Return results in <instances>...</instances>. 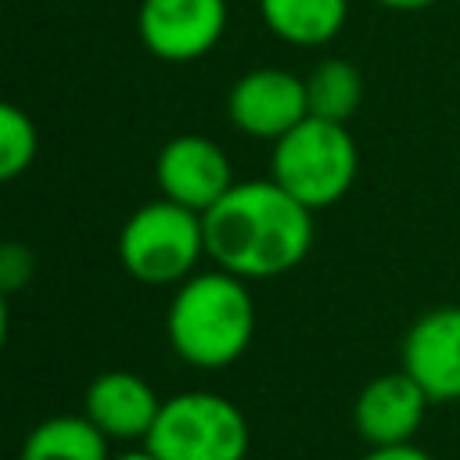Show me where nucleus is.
<instances>
[{"mask_svg": "<svg viewBox=\"0 0 460 460\" xmlns=\"http://www.w3.org/2000/svg\"><path fill=\"white\" fill-rule=\"evenodd\" d=\"M205 255L241 277L270 280L295 270L313 248V208L291 198L277 180L234 183L205 216Z\"/></svg>", "mask_w": 460, "mask_h": 460, "instance_id": "f257e3e1", "label": "nucleus"}, {"mask_svg": "<svg viewBox=\"0 0 460 460\" xmlns=\"http://www.w3.org/2000/svg\"><path fill=\"white\" fill-rule=\"evenodd\" d=\"M165 334L172 352L198 370L237 363L255 334V298L248 280L219 266L190 273L176 284L165 313Z\"/></svg>", "mask_w": 460, "mask_h": 460, "instance_id": "f03ea898", "label": "nucleus"}, {"mask_svg": "<svg viewBox=\"0 0 460 460\" xmlns=\"http://www.w3.org/2000/svg\"><path fill=\"white\" fill-rule=\"evenodd\" d=\"M359 172V151L345 122L305 115L295 129L273 140L270 180H277L305 208L320 212L341 201Z\"/></svg>", "mask_w": 460, "mask_h": 460, "instance_id": "7ed1b4c3", "label": "nucleus"}, {"mask_svg": "<svg viewBox=\"0 0 460 460\" xmlns=\"http://www.w3.org/2000/svg\"><path fill=\"white\" fill-rule=\"evenodd\" d=\"M201 255H205L201 212L183 208L169 198L140 205L119 230V259L126 273L151 288L183 284L190 273H198Z\"/></svg>", "mask_w": 460, "mask_h": 460, "instance_id": "20e7f679", "label": "nucleus"}, {"mask_svg": "<svg viewBox=\"0 0 460 460\" xmlns=\"http://www.w3.org/2000/svg\"><path fill=\"white\" fill-rule=\"evenodd\" d=\"M248 420L219 392H180L162 402L144 446L158 460H244Z\"/></svg>", "mask_w": 460, "mask_h": 460, "instance_id": "39448f33", "label": "nucleus"}, {"mask_svg": "<svg viewBox=\"0 0 460 460\" xmlns=\"http://www.w3.org/2000/svg\"><path fill=\"white\" fill-rule=\"evenodd\" d=\"M226 18V0H140L137 32L155 58L187 65L216 50Z\"/></svg>", "mask_w": 460, "mask_h": 460, "instance_id": "423d86ee", "label": "nucleus"}, {"mask_svg": "<svg viewBox=\"0 0 460 460\" xmlns=\"http://www.w3.org/2000/svg\"><path fill=\"white\" fill-rule=\"evenodd\" d=\"M155 180L162 198L194 208L201 216L237 183L230 155L212 137L201 133H180L165 140L155 158Z\"/></svg>", "mask_w": 460, "mask_h": 460, "instance_id": "0eeeda50", "label": "nucleus"}, {"mask_svg": "<svg viewBox=\"0 0 460 460\" xmlns=\"http://www.w3.org/2000/svg\"><path fill=\"white\" fill-rule=\"evenodd\" d=\"M226 115L244 137L280 140L309 115L305 79L284 68H252L230 86Z\"/></svg>", "mask_w": 460, "mask_h": 460, "instance_id": "6e6552de", "label": "nucleus"}, {"mask_svg": "<svg viewBox=\"0 0 460 460\" xmlns=\"http://www.w3.org/2000/svg\"><path fill=\"white\" fill-rule=\"evenodd\" d=\"M402 370L431 402H460V305L428 309L410 323Z\"/></svg>", "mask_w": 460, "mask_h": 460, "instance_id": "1a4fd4ad", "label": "nucleus"}, {"mask_svg": "<svg viewBox=\"0 0 460 460\" xmlns=\"http://www.w3.org/2000/svg\"><path fill=\"white\" fill-rule=\"evenodd\" d=\"M428 402L431 399L424 395V388L399 367L363 385L352 406V420L370 446H399L417 435V428L424 424Z\"/></svg>", "mask_w": 460, "mask_h": 460, "instance_id": "9d476101", "label": "nucleus"}, {"mask_svg": "<svg viewBox=\"0 0 460 460\" xmlns=\"http://www.w3.org/2000/svg\"><path fill=\"white\" fill-rule=\"evenodd\" d=\"M158 410H162V399L133 370H104L90 381L83 395V413L115 442L147 438Z\"/></svg>", "mask_w": 460, "mask_h": 460, "instance_id": "9b49d317", "label": "nucleus"}, {"mask_svg": "<svg viewBox=\"0 0 460 460\" xmlns=\"http://www.w3.org/2000/svg\"><path fill=\"white\" fill-rule=\"evenodd\" d=\"M266 29L291 47L331 43L349 18V0H259Z\"/></svg>", "mask_w": 460, "mask_h": 460, "instance_id": "f8f14e48", "label": "nucleus"}, {"mask_svg": "<svg viewBox=\"0 0 460 460\" xmlns=\"http://www.w3.org/2000/svg\"><path fill=\"white\" fill-rule=\"evenodd\" d=\"M18 460H111L108 435L86 413H61L40 420L25 442Z\"/></svg>", "mask_w": 460, "mask_h": 460, "instance_id": "ddd939ff", "label": "nucleus"}, {"mask_svg": "<svg viewBox=\"0 0 460 460\" xmlns=\"http://www.w3.org/2000/svg\"><path fill=\"white\" fill-rule=\"evenodd\" d=\"M305 101L309 115L327 122H349L363 101V75L345 58H323L305 75Z\"/></svg>", "mask_w": 460, "mask_h": 460, "instance_id": "4468645a", "label": "nucleus"}, {"mask_svg": "<svg viewBox=\"0 0 460 460\" xmlns=\"http://www.w3.org/2000/svg\"><path fill=\"white\" fill-rule=\"evenodd\" d=\"M40 137L29 111H22L11 101H0V183H11L29 172L36 162Z\"/></svg>", "mask_w": 460, "mask_h": 460, "instance_id": "2eb2a0df", "label": "nucleus"}, {"mask_svg": "<svg viewBox=\"0 0 460 460\" xmlns=\"http://www.w3.org/2000/svg\"><path fill=\"white\" fill-rule=\"evenodd\" d=\"M32 252L18 241H0V291L4 295H14L22 291L29 280H32Z\"/></svg>", "mask_w": 460, "mask_h": 460, "instance_id": "dca6fc26", "label": "nucleus"}, {"mask_svg": "<svg viewBox=\"0 0 460 460\" xmlns=\"http://www.w3.org/2000/svg\"><path fill=\"white\" fill-rule=\"evenodd\" d=\"M363 460H435V456L413 442H399V446H370V453Z\"/></svg>", "mask_w": 460, "mask_h": 460, "instance_id": "f3484780", "label": "nucleus"}, {"mask_svg": "<svg viewBox=\"0 0 460 460\" xmlns=\"http://www.w3.org/2000/svg\"><path fill=\"white\" fill-rule=\"evenodd\" d=\"M377 4L388 7V11H424V7H431L438 0H377Z\"/></svg>", "mask_w": 460, "mask_h": 460, "instance_id": "a211bd4d", "label": "nucleus"}, {"mask_svg": "<svg viewBox=\"0 0 460 460\" xmlns=\"http://www.w3.org/2000/svg\"><path fill=\"white\" fill-rule=\"evenodd\" d=\"M111 460H158V456H155V453H151V449L144 446V449H126V453L111 456Z\"/></svg>", "mask_w": 460, "mask_h": 460, "instance_id": "6ab92c4d", "label": "nucleus"}, {"mask_svg": "<svg viewBox=\"0 0 460 460\" xmlns=\"http://www.w3.org/2000/svg\"><path fill=\"white\" fill-rule=\"evenodd\" d=\"M7 323H11V316H7V295L0 291V349L7 341Z\"/></svg>", "mask_w": 460, "mask_h": 460, "instance_id": "aec40b11", "label": "nucleus"}]
</instances>
